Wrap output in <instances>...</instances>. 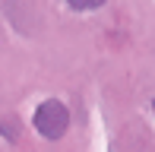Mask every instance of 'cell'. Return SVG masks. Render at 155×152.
<instances>
[{"instance_id":"6da1fadb","label":"cell","mask_w":155,"mask_h":152,"mask_svg":"<svg viewBox=\"0 0 155 152\" xmlns=\"http://www.w3.org/2000/svg\"><path fill=\"white\" fill-rule=\"evenodd\" d=\"M70 127V111L67 105L57 98H48L41 101V108L35 111V130H38L45 140H60Z\"/></svg>"},{"instance_id":"7a4b0ae2","label":"cell","mask_w":155,"mask_h":152,"mask_svg":"<svg viewBox=\"0 0 155 152\" xmlns=\"http://www.w3.org/2000/svg\"><path fill=\"white\" fill-rule=\"evenodd\" d=\"M73 10H82V13H89V10H98V6H104V0H67Z\"/></svg>"},{"instance_id":"3957f363","label":"cell","mask_w":155,"mask_h":152,"mask_svg":"<svg viewBox=\"0 0 155 152\" xmlns=\"http://www.w3.org/2000/svg\"><path fill=\"white\" fill-rule=\"evenodd\" d=\"M3 133L6 136H16V121H3Z\"/></svg>"}]
</instances>
